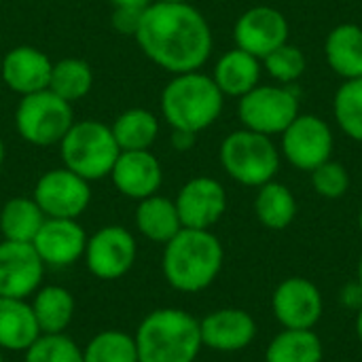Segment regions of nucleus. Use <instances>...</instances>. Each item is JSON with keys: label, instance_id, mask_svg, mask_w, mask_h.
Instances as JSON below:
<instances>
[{"label": "nucleus", "instance_id": "7ed1b4c3", "mask_svg": "<svg viewBox=\"0 0 362 362\" xmlns=\"http://www.w3.org/2000/svg\"><path fill=\"white\" fill-rule=\"evenodd\" d=\"M134 339L138 362H195L204 348L199 320L180 308L148 312Z\"/></svg>", "mask_w": 362, "mask_h": 362}, {"label": "nucleus", "instance_id": "9b49d317", "mask_svg": "<svg viewBox=\"0 0 362 362\" xmlns=\"http://www.w3.org/2000/svg\"><path fill=\"white\" fill-rule=\"evenodd\" d=\"M335 140L331 125L316 115H297L282 132V153L291 165L312 172L331 159Z\"/></svg>", "mask_w": 362, "mask_h": 362}, {"label": "nucleus", "instance_id": "473e14b6", "mask_svg": "<svg viewBox=\"0 0 362 362\" xmlns=\"http://www.w3.org/2000/svg\"><path fill=\"white\" fill-rule=\"evenodd\" d=\"M263 64H265L267 74L272 78H276L278 83H284V85L299 81L305 72V66H308L303 51L295 45H288V42L278 47L276 51H272L263 59Z\"/></svg>", "mask_w": 362, "mask_h": 362}, {"label": "nucleus", "instance_id": "ea45409f", "mask_svg": "<svg viewBox=\"0 0 362 362\" xmlns=\"http://www.w3.org/2000/svg\"><path fill=\"white\" fill-rule=\"evenodd\" d=\"M358 284H361V288H362V252H361V259H358Z\"/></svg>", "mask_w": 362, "mask_h": 362}, {"label": "nucleus", "instance_id": "c85d7f7f", "mask_svg": "<svg viewBox=\"0 0 362 362\" xmlns=\"http://www.w3.org/2000/svg\"><path fill=\"white\" fill-rule=\"evenodd\" d=\"M93 87L91 66L78 57H64L53 64L49 89L66 102H76L85 98Z\"/></svg>", "mask_w": 362, "mask_h": 362}, {"label": "nucleus", "instance_id": "393cba45", "mask_svg": "<svg viewBox=\"0 0 362 362\" xmlns=\"http://www.w3.org/2000/svg\"><path fill=\"white\" fill-rule=\"evenodd\" d=\"M255 214L263 227L272 231H282L297 216V199L286 185L269 180L259 187L255 199Z\"/></svg>", "mask_w": 362, "mask_h": 362}, {"label": "nucleus", "instance_id": "ddd939ff", "mask_svg": "<svg viewBox=\"0 0 362 362\" xmlns=\"http://www.w3.org/2000/svg\"><path fill=\"white\" fill-rule=\"evenodd\" d=\"M233 38L238 49L263 62L272 51L288 42V21L274 6H252L238 17Z\"/></svg>", "mask_w": 362, "mask_h": 362}, {"label": "nucleus", "instance_id": "a19ab883", "mask_svg": "<svg viewBox=\"0 0 362 362\" xmlns=\"http://www.w3.org/2000/svg\"><path fill=\"white\" fill-rule=\"evenodd\" d=\"M153 2H189V0H153Z\"/></svg>", "mask_w": 362, "mask_h": 362}, {"label": "nucleus", "instance_id": "f257e3e1", "mask_svg": "<svg viewBox=\"0 0 362 362\" xmlns=\"http://www.w3.org/2000/svg\"><path fill=\"white\" fill-rule=\"evenodd\" d=\"M136 40L153 64L172 74L199 70L212 53L210 23L189 2H151Z\"/></svg>", "mask_w": 362, "mask_h": 362}, {"label": "nucleus", "instance_id": "412c9836", "mask_svg": "<svg viewBox=\"0 0 362 362\" xmlns=\"http://www.w3.org/2000/svg\"><path fill=\"white\" fill-rule=\"evenodd\" d=\"M212 78L216 87L223 91V95L242 98L259 85L261 59L235 47L221 55V59L214 66Z\"/></svg>", "mask_w": 362, "mask_h": 362}, {"label": "nucleus", "instance_id": "f3484780", "mask_svg": "<svg viewBox=\"0 0 362 362\" xmlns=\"http://www.w3.org/2000/svg\"><path fill=\"white\" fill-rule=\"evenodd\" d=\"M202 344L214 352L233 354L246 350L257 337L255 318L240 308H221L199 320Z\"/></svg>", "mask_w": 362, "mask_h": 362}, {"label": "nucleus", "instance_id": "79ce46f5", "mask_svg": "<svg viewBox=\"0 0 362 362\" xmlns=\"http://www.w3.org/2000/svg\"><path fill=\"white\" fill-rule=\"evenodd\" d=\"M358 227H361V231H362V210H361V214H358Z\"/></svg>", "mask_w": 362, "mask_h": 362}, {"label": "nucleus", "instance_id": "1a4fd4ad", "mask_svg": "<svg viewBox=\"0 0 362 362\" xmlns=\"http://www.w3.org/2000/svg\"><path fill=\"white\" fill-rule=\"evenodd\" d=\"M85 265L98 280H119L132 272L138 259V244L129 229L106 225L87 238Z\"/></svg>", "mask_w": 362, "mask_h": 362}, {"label": "nucleus", "instance_id": "2f4dec72", "mask_svg": "<svg viewBox=\"0 0 362 362\" xmlns=\"http://www.w3.org/2000/svg\"><path fill=\"white\" fill-rule=\"evenodd\" d=\"M23 362H85L83 348L66 333H42L25 352Z\"/></svg>", "mask_w": 362, "mask_h": 362}, {"label": "nucleus", "instance_id": "423d86ee", "mask_svg": "<svg viewBox=\"0 0 362 362\" xmlns=\"http://www.w3.org/2000/svg\"><path fill=\"white\" fill-rule=\"evenodd\" d=\"M223 170L244 187H263L280 170V153L272 136L250 129L229 134L221 144Z\"/></svg>", "mask_w": 362, "mask_h": 362}, {"label": "nucleus", "instance_id": "4468645a", "mask_svg": "<svg viewBox=\"0 0 362 362\" xmlns=\"http://www.w3.org/2000/svg\"><path fill=\"white\" fill-rule=\"evenodd\" d=\"M45 278V263L32 244L0 242V297L28 299Z\"/></svg>", "mask_w": 362, "mask_h": 362}, {"label": "nucleus", "instance_id": "2eb2a0df", "mask_svg": "<svg viewBox=\"0 0 362 362\" xmlns=\"http://www.w3.org/2000/svg\"><path fill=\"white\" fill-rule=\"evenodd\" d=\"M174 204L182 227L210 229L227 210V193L218 180L210 176H197L182 185Z\"/></svg>", "mask_w": 362, "mask_h": 362}, {"label": "nucleus", "instance_id": "a211bd4d", "mask_svg": "<svg viewBox=\"0 0 362 362\" xmlns=\"http://www.w3.org/2000/svg\"><path fill=\"white\" fill-rule=\"evenodd\" d=\"M110 180L121 195L140 202L159 191L163 170L151 151H121L110 170Z\"/></svg>", "mask_w": 362, "mask_h": 362}, {"label": "nucleus", "instance_id": "cd10ccee", "mask_svg": "<svg viewBox=\"0 0 362 362\" xmlns=\"http://www.w3.org/2000/svg\"><path fill=\"white\" fill-rule=\"evenodd\" d=\"M121 151H148L159 136V121L146 108H129L110 125Z\"/></svg>", "mask_w": 362, "mask_h": 362}, {"label": "nucleus", "instance_id": "6ab92c4d", "mask_svg": "<svg viewBox=\"0 0 362 362\" xmlns=\"http://www.w3.org/2000/svg\"><path fill=\"white\" fill-rule=\"evenodd\" d=\"M51 68V59L40 49L30 45L15 47L2 57V78L6 87L21 98L49 89Z\"/></svg>", "mask_w": 362, "mask_h": 362}, {"label": "nucleus", "instance_id": "b1692460", "mask_svg": "<svg viewBox=\"0 0 362 362\" xmlns=\"http://www.w3.org/2000/svg\"><path fill=\"white\" fill-rule=\"evenodd\" d=\"M30 305L40 333H66L76 310L72 293L57 284L40 286L32 295Z\"/></svg>", "mask_w": 362, "mask_h": 362}, {"label": "nucleus", "instance_id": "4c0bfd02", "mask_svg": "<svg viewBox=\"0 0 362 362\" xmlns=\"http://www.w3.org/2000/svg\"><path fill=\"white\" fill-rule=\"evenodd\" d=\"M356 335H358V339H361L362 344V308L358 310V314H356Z\"/></svg>", "mask_w": 362, "mask_h": 362}, {"label": "nucleus", "instance_id": "aec40b11", "mask_svg": "<svg viewBox=\"0 0 362 362\" xmlns=\"http://www.w3.org/2000/svg\"><path fill=\"white\" fill-rule=\"evenodd\" d=\"M38 322L34 318L28 299L0 297V350L25 352L40 337Z\"/></svg>", "mask_w": 362, "mask_h": 362}, {"label": "nucleus", "instance_id": "6e6552de", "mask_svg": "<svg viewBox=\"0 0 362 362\" xmlns=\"http://www.w3.org/2000/svg\"><path fill=\"white\" fill-rule=\"evenodd\" d=\"M240 121L246 129L276 136L299 115V98L286 85H257L238 104Z\"/></svg>", "mask_w": 362, "mask_h": 362}, {"label": "nucleus", "instance_id": "dca6fc26", "mask_svg": "<svg viewBox=\"0 0 362 362\" xmlns=\"http://www.w3.org/2000/svg\"><path fill=\"white\" fill-rule=\"evenodd\" d=\"M87 233L76 218H45L32 246L45 267H70L85 257Z\"/></svg>", "mask_w": 362, "mask_h": 362}, {"label": "nucleus", "instance_id": "7c9ffc66", "mask_svg": "<svg viewBox=\"0 0 362 362\" xmlns=\"http://www.w3.org/2000/svg\"><path fill=\"white\" fill-rule=\"evenodd\" d=\"M335 119L346 136L362 142V76L348 78L335 93Z\"/></svg>", "mask_w": 362, "mask_h": 362}, {"label": "nucleus", "instance_id": "58836bf2", "mask_svg": "<svg viewBox=\"0 0 362 362\" xmlns=\"http://www.w3.org/2000/svg\"><path fill=\"white\" fill-rule=\"evenodd\" d=\"M2 163H4V142L0 138V168H2Z\"/></svg>", "mask_w": 362, "mask_h": 362}, {"label": "nucleus", "instance_id": "20e7f679", "mask_svg": "<svg viewBox=\"0 0 362 362\" xmlns=\"http://www.w3.org/2000/svg\"><path fill=\"white\" fill-rule=\"evenodd\" d=\"M223 91L199 70L174 74L161 91V115L172 129L199 134L223 112Z\"/></svg>", "mask_w": 362, "mask_h": 362}, {"label": "nucleus", "instance_id": "4be33fe9", "mask_svg": "<svg viewBox=\"0 0 362 362\" xmlns=\"http://www.w3.org/2000/svg\"><path fill=\"white\" fill-rule=\"evenodd\" d=\"M134 221L140 235L157 244H168L182 229L174 199H168L157 193L138 202Z\"/></svg>", "mask_w": 362, "mask_h": 362}, {"label": "nucleus", "instance_id": "72a5a7b5", "mask_svg": "<svg viewBox=\"0 0 362 362\" xmlns=\"http://www.w3.org/2000/svg\"><path fill=\"white\" fill-rule=\"evenodd\" d=\"M312 187L325 199H339L350 189V174L344 163L329 159L312 170Z\"/></svg>", "mask_w": 362, "mask_h": 362}, {"label": "nucleus", "instance_id": "f704fd0d", "mask_svg": "<svg viewBox=\"0 0 362 362\" xmlns=\"http://www.w3.org/2000/svg\"><path fill=\"white\" fill-rule=\"evenodd\" d=\"M142 13L144 8H134V6H115L112 8V17L110 23L119 34L125 36H136L140 21H142Z\"/></svg>", "mask_w": 362, "mask_h": 362}, {"label": "nucleus", "instance_id": "39448f33", "mask_svg": "<svg viewBox=\"0 0 362 362\" xmlns=\"http://www.w3.org/2000/svg\"><path fill=\"white\" fill-rule=\"evenodd\" d=\"M119 153L121 148L112 136L110 125L91 119L72 123L59 142L64 168L72 170L87 182L110 176Z\"/></svg>", "mask_w": 362, "mask_h": 362}, {"label": "nucleus", "instance_id": "c756f323", "mask_svg": "<svg viewBox=\"0 0 362 362\" xmlns=\"http://www.w3.org/2000/svg\"><path fill=\"white\" fill-rule=\"evenodd\" d=\"M83 361L85 362H138V350L134 335L119 331V329H106L100 331L89 339V344L83 348Z\"/></svg>", "mask_w": 362, "mask_h": 362}, {"label": "nucleus", "instance_id": "9d476101", "mask_svg": "<svg viewBox=\"0 0 362 362\" xmlns=\"http://www.w3.org/2000/svg\"><path fill=\"white\" fill-rule=\"evenodd\" d=\"M32 197L47 218H78L91 202V187L72 170L55 168L38 178Z\"/></svg>", "mask_w": 362, "mask_h": 362}, {"label": "nucleus", "instance_id": "bb28decb", "mask_svg": "<svg viewBox=\"0 0 362 362\" xmlns=\"http://www.w3.org/2000/svg\"><path fill=\"white\" fill-rule=\"evenodd\" d=\"M322 341L312 329H284L265 350V362H322Z\"/></svg>", "mask_w": 362, "mask_h": 362}, {"label": "nucleus", "instance_id": "c9c22d12", "mask_svg": "<svg viewBox=\"0 0 362 362\" xmlns=\"http://www.w3.org/2000/svg\"><path fill=\"white\" fill-rule=\"evenodd\" d=\"M195 136H197V134L182 132V129H174V134H172V146H174L176 151L185 153V151L193 148V144H195Z\"/></svg>", "mask_w": 362, "mask_h": 362}, {"label": "nucleus", "instance_id": "e433bc0d", "mask_svg": "<svg viewBox=\"0 0 362 362\" xmlns=\"http://www.w3.org/2000/svg\"><path fill=\"white\" fill-rule=\"evenodd\" d=\"M153 0H110L112 8L115 6H134V8H146Z\"/></svg>", "mask_w": 362, "mask_h": 362}, {"label": "nucleus", "instance_id": "37998d69", "mask_svg": "<svg viewBox=\"0 0 362 362\" xmlns=\"http://www.w3.org/2000/svg\"><path fill=\"white\" fill-rule=\"evenodd\" d=\"M0 362H4V356H2V350H0Z\"/></svg>", "mask_w": 362, "mask_h": 362}, {"label": "nucleus", "instance_id": "f03ea898", "mask_svg": "<svg viewBox=\"0 0 362 362\" xmlns=\"http://www.w3.org/2000/svg\"><path fill=\"white\" fill-rule=\"evenodd\" d=\"M223 261V244L210 229L182 227L163 244L161 272L174 291L202 293L218 278Z\"/></svg>", "mask_w": 362, "mask_h": 362}, {"label": "nucleus", "instance_id": "5701e85b", "mask_svg": "<svg viewBox=\"0 0 362 362\" xmlns=\"http://www.w3.org/2000/svg\"><path fill=\"white\" fill-rule=\"evenodd\" d=\"M325 55L335 74L348 78L362 76V28L341 23L333 28L325 40Z\"/></svg>", "mask_w": 362, "mask_h": 362}, {"label": "nucleus", "instance_id": "0eeeda50", "mask_svg": "<svg viewBox=\"0 0 362 362\" xmlns=\"http://www.w3.org/2000/svg\"><path fill=\"white\" fill-rule=\"evenodd\" d=\"M74 123L70 102L42 89L23 95L15 110V127L19 136L34 146L59 144Z\"/></svg>", "mask_w": 362, "mask_h": 362}, {"label": "nucleus", "instance_id": "f8f14e48", "mask_svg": "<svg viewBox=\"0 0 362 362\" xmlns=\"http://www.w3.org/2000/svg\"><path fill=\"white\" fill-rule=\"evenodd\" d=\"M322 293L301 276L280 282L272 297V312L284 329H314L322 318Z\"/></svg>", "mask_w": 362, "mask_h": 362}, {"label": "nucleus", "instance_id": "a878e982", "mask_svg": "<svg viewBox=\"0 0 362 362\" xmlns=\"http://www.w3.org/2000/svg\"><path fill=\"white\" fill-rule=\"evenodd\" d=\"M45 218L34 197H11L0 210V233L8 242L32 244Z\"/></svg>", "mask_w": 362, "mask_h": 362}]
</instances>
